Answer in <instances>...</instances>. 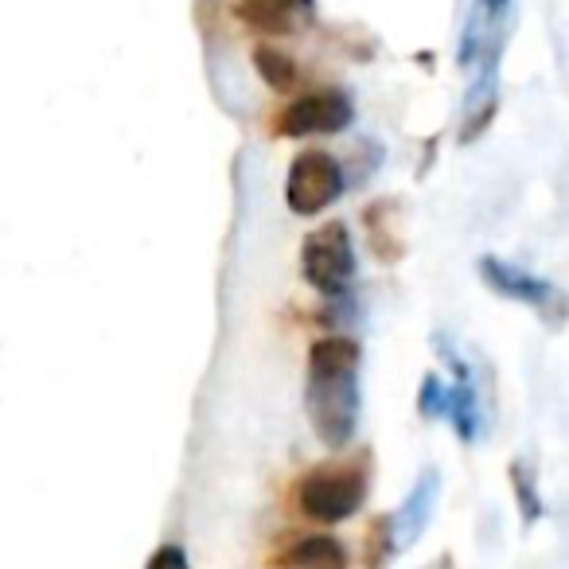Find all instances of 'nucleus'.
<instances>
[{
	"label": "nucleus",
	"mask_w": 569,
	"mask_h": 569,
	"mask_svg": "<svg viewBox=\"0 0 569 569\" xmlns=\"http://www.w3.org/2000/svg\"><path fill=\"white\" fill-rule=\"evenodd\" d=\"M359 363L363 351L348 336L317 340L309 351V382H305V413L328 449H348L359 429Z\"/></svg>",
	"instance_id": "1"
},
{
	"label": "nucleus",
	"mask_w": 569,
	"mask_h": 569,
	"mask_svg": "<svg viewBox=\"0 0 569 569\" xmlns=\"http://www.w3.org/2000/svg\"><path fill=\"white\" fill-rule=\"evenodd\" d=\"M367 499V472L359 465H317L297 483V507L312 522H343L363 507Z\"/></svg>",
	"instance_id": "2"
},
{
	"label": "nucleus",
	"mask_w": 569,
	"mask_h": 569,
	"mask_svg": "<svg viewBox=\"0 0 569 569\" xmlns=\"http://www.w3.org/2000/svg\"><path fill=\"white\" fill-rule=\"evenodd\" d=\"M301 273L320 297L336 301L356 281V242L343 222H325L301 242Z\"/></svg>",
	"instance_id": "3"
},
{
	"label": "nucleus",
	"mask_w": 569,
	"mask_h": 569,
	"mask_svg": "<svg viewBox=\"0 0 569 569\" xmlns=\"http://www.w3.org/2000/svg\"><path fill=\"white\" fill-rule=\"evenodd\" d=\"M343 188H348V176L340 160L325 149H305L284 176V203L301 219H317L325 207L343 196Z\"/></svg>",
	"instance_id": "4"
},
{
	"label": "nucleus",
	"mask_w": 569,
	"mask_h": 569,
	"mask_svg": "<svg viewBox=\"0 0 569 569\" xmlns=\"http://www.w3.org/2000/svg\"><path fill=\"white\" fill-rule=\"evenodd\" d=\"M356 121V106L343 90L328 87L317 94H305L297 102H289L281 113L273 118V133L277 137H332Z\"/></svg>",
	"instance_id": "5"
},
{
	"label": "nucleus",
	"mask_w": 569,
	"mask_h": 569,
	"mask_svg": "<svg viewBox=\"0 0 569 569\" xmlns=\"http://www.w3.org/2000/svg\"><path fill=\"white\" fill-rule=\"evenodd\" d=\"M480 277L496 289L499 297H507V301L527 305V309L542 312V317H550V320L566 317V297H561L550 281H542L538 273L522 269L519 261H503V258H496V253H483Z\"/></svg>",
	"instance_id": "6"
},
{
	"label": "nucleus",
	"mask_w": 569,
	"mask_h": 569,
	"mask_svg": "<svg viewBox=\"0 0 569 569\" xmlns=\"http://www.w3.org/2000/svg\"><path fill=\"white\" fill-rule=\"evenodd\" d=\"M238 20L261 36H293L312 20V0H242Z\"/></svg>",
	"instance_id": "7"
},
{
	"label": "nucleus",
	"mask_w": 569,
	"mask_h": 569,
	"mask_svg": "<svg viewBox=\"0 0 569 569\" xmlns=\"http://www.w3.org/2000/svg\"><path fill=\"white\" fill-rule=\"evenodd\" d=\"M437 491H441V480H437L433 468H426V472L418 476V483L410 488V496H406V503L398 507L395 519H390V527H395V542H398V546L418 542V535L429 527V515H433Z\"/></svg>",
	"instance_id": "8"
},
{
	"label": "nucleus",
	"mask_w": 569,
	"mask_h": 569,
	"mask_svg": "<svg viewBox=\"0 0 569 569\" xmlns=\"http://www.w3.org/2000/svg\"><path fill=\"white\" fill-rule=\"evenodd\" d=\"M457 371V382L445 387V402H441V418L452 421V429L460 433V441H476L480 437V402H476V390L468 382V367L460 359L445 356Z\"/></svg>",
	"instance_id": "9"
},
{
	"label": "nucleus",
	"mask_w": 569,
	"mask_h": 569,
	"mask_svg": "<svg viewBox=\"0 0 569 569\" xmlns=\"http://www.w3.org/2000/svg\"><path fill=\"white\" fill-rule=\"evenodd\" d=\"M281 561L293 569H348L351 553L340 538L332 535H305L293 546H284Z\"/></svg>",
	"instance_id": "10"
},
{
	"label": "nucleus",
	"mask_w": 569,
	"mask_h": 569,
	"mask_svg": "<svg viewBox=\"0 0 569 569\" xmlns=\"http://www.w3.org/2000/svg\"><path fill=\"white\" fill-rule=\"evenodd\" d=\"M253 67H258L261 82H266L269 90H277V94H289V90H297V82H301V71H297L293 56H284L273 43H258V48H253Z\"/></svg>",
	"instance_id": "11"
},
{
	"label": "nucleus",
	"mask_w": 569,
	"mask_h": 569,
	"mask_svg": "<svg viewBox=\"0 0 569 569\" xmlns=\"http://www.w3.org/2000/svg\"><path fill=\"white\" fill-rule=\"evenodd\" d=\"M507 480H511V491H515V499H519V511H522V522H538L546 515V503H542V496L535 491V480H530V468L522 465H511L507 468Z\"/></svg>",
	"instance_id": "12"
},
{
	"label": "nucleus",
	"mask_w": 569,
	"mask_h": 569,
	"mask_svg": "<svg viewBox=\"0 0 569 569\" xmlns=\"http://www.w3.org/2000/svg\"><path fill=\"white\" fill-rule=\"evenodd\" d=\"M144 569H191V566H188V553H183L176 542H168V546H160V550L152 553Z\"/></svg>",
	"instance_id": "13"
}]
</instances>
